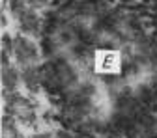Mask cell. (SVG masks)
<instances>
[{"label": "cell", "instance_id": "cell-1", "mask_svg": "<svg viewBox=\"0 0 157 138\" xmlns=\"http://www.w3.org/2000/svg\"><path fill=\"white\" fill-rule=\"evenodd\" d=\"M6 110L11 117L23 121V123H34L36 121V106L28 97L21 93H10V99L6 103Z\"/></svg>", "mask_w": 157, "mask_h": 138}, {"label": "cell", "instance_id": "cell-2", "mask_svg": "<svg viewBox=\"0 0 157 138\" xmlns=\"http://www.w3.org/2000/svg\"><path fill=\"white\" fill-rule=\"evenodd\" d=\"M13 58L23 67L36 65V60H37V47H36V43L30 41L26 35H17L15 37V45H13Z\"/></svg>", "mask_w": 157, "mask_h": 138}, {"label": "cell", "instance_id": "cell-3", "mask_svg": "<svg viewBox=\"0 0 157 138\" xmlns=\"http://www.w3.org/2000/svg\"><path fill=\"white\" fill-rule=\"evenodd\" d=\"M94 41L101 49H118L124 41V35L118 32L114 26H99L92 32Z\"/></svg>", "mask_w": 157, "mask_h": 138}, {"label": "cell", "instance_id": "cell-4", "mask_svg": "<svg viewBox=\"0 0 157 138\" xmlns=\"http://www.w3.org/2000/svg\"><path fill=\"white\" fill-rule=\"evenodd\" d=\"M23 75L19 73L13 65H2V86H4V91H10V93H15L19 82H21Z\"/></svg>", "mask_w": 157, "mask_h": 138}, {"label": "cell", "instance_id": "cell-5", "mask_svg": "<svg viewBox=\"0 0 157 138\" xmlns=\"http://www.w3.org/2000/svg\"><path fill=\"white\" fill-rule=\"evenodd\" d=\"M0 136L2 138H21L17 125H15V117H11L10 114H6L2 117V125H0Z\"/></svg>", "mask_w": 157, "mask_h": 138}, {"label": "cell", "instance_id": "cell-6", "mask_svg": "<svg viewBox=\"0 0 157 138\" xmlns=\"http://www.w3.org/2000/svg\"><path fill=\"white\" fill-rule=\"evenodd\" d=\"M19 23H21V28H23L25 32H28V34L39 30V19H37V15H36L32 9H28V11L23 15V19H21Z\"/></svg>", "mask_w": 157, "mask_h": 138}, {"label": "cell", "instance_id": "cell-7", "mask_svg": "<svg viewBox=\"0 0 157 138\" xmlns=\"http://www.w3.org/2000/svg\"><path fill=\"white\" fill-rule=\"evenodd\" d=\"M26 2L32 9H39V8H45L49 4V0H26Z\"/></svg>", "mask_w": 157, "mask_h": 138}, {"label": "cell", "instance_id": "cell-8", "mask_svg": "<svg viewBox=\"0 0 157 138\" xmlns=\"http://www.w3.org/2000/svg\"><path fill=\"white\" fill-rule=\"evenodd\" d=\"M56 138H73V136H71L69 132H66V131H60V132L56 134Z\"/></svg>", "mask_w": 157, "mask_h": 138}, {"label": "cell", "instance_id": "cell-9", "mask_svg": "<svg viewBox=\"0 0 157 138\" xmlns=\"http://www.w3.org/2000/svg\"><path fill=\"white\" fill-rule=\"evenodd\" d=\"M34 138H52V136L51 134H36Z\"/></svg>", "mask_w": 157, "mask_h": 138}]
</instances>
